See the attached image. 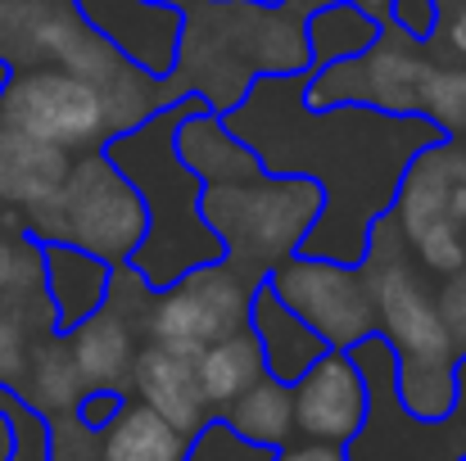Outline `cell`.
Returning a JSON list of instances; mask_svg holds the SVG:
<instances>
[{"label":"cell","mask_w":466,"mask_h":461,"mask_svg":"<svg viewBox=\"0 0 466 461\" xmlns=\"http://www.w3.org/2000/svg\"><path fill=\"white\" fill-rule=\"evenodd\" d=\"M23 236H32L36 245L46 240L77 245L114 267V263H127L132 249L141 245L146 204L127 185V176L105 158V150H82L68 163V176L59 181V190L46 204L23 213Z\"/></svg>","instance_id":"cell-6"},{"label":"cell","mask_w":466,"mask_h":461,"mask_svg":"<svg viewBox=\"0 0 466 461\" xmlns=\"http://www.w3.org/2000/svg\"><path fill=\"white\" fill-rule=\"evenodd\" d=\"M286 5H290V9H299V14H312V9L335 5V0H286ZM353 5H362V9H367V14L380 23V27H385V23H394V0H353Z\"/></svg>","instance_id":"cell-30"},{"label":"cell","mask_w":466,"mask_h":461,"mask_svg":"<svg viewBox=\"0 0 466 461\" xmlns=\"http://www.w3.org/2000/svg\"><path fill=\"white\" fill-rule=\"evenodd\" d=\"M245 321H249V330H254V339H258V348H263V366H268V376H272V380L295 385L312 362L326 353L321 335L312 330L299 312H290V307L281 304V299L272 295V286H268V281L249 295V312H245Z\"/></svg>","instance_id":"cell-17"},{"label":"cell","mask_w":466,"mask_h":461,"mask_svg":"<svg viewBox=\"0 0 466 461\" xmlns=\"http://www.w3.org/2000/svg\"><path fill=\"white\" fill-rule=\"evenodd\" d=\"M137 389V398L146 407H155L163 421H172L181 435H199L213 416H208V403L199 394V376H195V353H181V348H167V344H146L137 348V362H132V385L127 394Z\"/></svg>","instance_id":"cell-14"},{"label":"cell","mask_w":466,"mask_h":461,"mask_svg":"<svg viewBox=\"0 0 466 461\" xmlns=\"http://www.w3.org/2000/svg\"><path fill=\"white\" fill-rule=\"evenodd\" d=\"M218 421H222L236 439L277 453V448L290 444V435H295V398H290V385L263 376V380H254L240 398H231V403L218 412Z\"/></svg>","instance_id":"cell-23"},{"label":"cell","mask_w":466,"mask_h":461,"mask_svg":"<svg viewBox=\"0 0 466 461\" xmlns=\"http://www.w3.org/2000/svg\"><path fill=\"white\" fill-rule=\"evenodd\" d=\"M73 9L132 68L163 77V82L172 77L181 27H186L181 5H172V0H73Z\"/></svg>","instance_id":"cell-12"},{"label":"cell","mask_w":466,"mask_h":461,"mask_svg":"<svg viewBox=\"0 0 466 461\" xmlns=\"http://www.w3.org/2000/svg\"><path fill=\"white\" fill-rule=\"evenodd\" d=\"M263 5H281V0H263Z\"/></svg>","instance_id":"cell-33"},{"label":"cell","mask_w":466,"mask_h":461,"mask_svg":"<svg viewBox=\"0 0 466 461\" xmlns=\"http://www.w3.org/2000/svg\"><path fill=\"white\" fill-rule=\"evenodd\" d=\"M5 77H9V64H5V59H0V86H5Z\"/></svg>","instance_id":"cell-32"},{"label":"cell","mask_w":466,"mask_h":461,"mask_svg":"<svg viewBox=\"0 0 466 461\" xmlns=\"http://www.w3.org/2000/svg\"><path fill=\"white\" fill-rule=\"evenodd\" d=\"M68 163H73L68 150L0 127V204L23 208V213L46 204L68 176Z\"/></svg>","instance_id":"cell-19"},{"label":"cell","mask_w":466,"mask_h":461,"mask_svg":"<svg viewBox=\"0 0 466 461\" xmlns=\"http://www.w3.org/2000/svg\"><path fill=\"white\" fill-rule=\"evenodd\" d=\"M462 461H466V457H462Z\"/></svg>","instance_id":"cell-34"},{"label":"cell","mask_w":466,"mask_h":461,"mask_svg":"<svg viewBox=\"0 0 466 461\" xmlns=\"http://www.w3.org/2000/svg\"><path fill=\"white\" fill-rule=\"evenodd\" d=\"M394 23L426 45V36L435 27V5L431 0H394Z\"/></svg>","instance_id":"cell-28"},{"label":"cell","mask_w":466,"mask_h":461,"mask_svg":"<svg viewBox=\"0 0 466 461\" xmlns=\"http://www.w3.org/2000/svg\"><path fill=\"white\" fill-rule=\"evenodd\" d=\"M272 461H349V453L339 444H317V439H304V444H281Z\"/></svg>","instance_id":"cell-29"},{"label":"cell","mask_w":466,"mask_h":461,"mask_svg":"<svg viewBox=\"0 0 466 461\" xmlns=\"http://www.w3.org/2000/svg\"><path fill=\"white\" fill-rule=\"evenodd\" d=\"M380 23L353 5V0H335V5H321L304 14V36H309V59H312V73L335 64V59H349L358 50H367L376 41Z\"/></svg>","instance_id":"cell-24"},{"label":"cell","mask_w":466,"mask_h":461,"mask_svg":"<svg viewBox=\"0 0 466 461\" xmlns=\"http://www.w3.org/2000/svg\"><path fill=\"white\" fill-rule=\"evenodd\" d=\"M263 281L240 276L222 258L190 267L167 290H150L146 312H141V335L155 339V344H167V348H181V353H199L204 344L245 326L249 295Z\"/></svg>","instance_id":"cell-10"},{"label":"cell","mask_w":466,"mask_h":461,"mask_svg":"<svg viewBox=\"0 0 466 461\" xmlns=\"http://www.w3.org/2000/svg\"><path fill=\"white\" fill-rule=\"evenodd\" d=\"M195 376H199V394H204V403H208V416H218V412H222L231 398H240L254 380H263L268 366H263V348H258L249 321L236 326V330H227L222 339L204 344V348L195 353Z\"/></svg>","instance_id":"cell-21"},{"label":"cell","mask_w":466,"mask_h":461,"mask_svg":"<svg viewBox=\"0 0 466 461\" xmlns=\"http://www.w3.org/2000/svg\"><path fill=\"white\" fill-rule=\"evenodd\" d=\"M426 55L435 64H466V0L435 5V27L426 36Z\"/></svg>","instance_id":"cell-26"},{"label":"cell","mask_w":466,"mask_h":461,"mask_svg":"<svg viewBox=\"0 0 466 461\" xmlns=\"http://www.w3.org/2000/svg\"><path fill=\"white\" fill-rule=\"evenodd\" d=\"M417 114L431 118L449 141H462L466 136V64H431V73L421 82Z\"/></svg>","instance_id":"cell-25"},{"label":"cell","mask_w":466,"mask_h":461,"mask_svg":"<svg viewBox=\"0 0 466 461\" xmlns=\"http://www.w3.org/2000/svg\"><path fill=\"white\" fill-rule=\"evenodd\" d=\"M390 217L412 258L431 276H453L466 263V136L435 141L417 154L394 190Z\"/></svg>","instance_id":"cell-7"},{"label":"cell","mask_w":466,"mask_h":461,"mask_svg":"<svg viewBox=\"0 0 466 461\" xmlns=\"http://www.w3.org/2000/svg\"><path fill=\"white\" fill-rule=\"evenodd\" d=\"M82 394H86V385H82V376H77V366H73L68 339L55 335V330L36 335L32 348H27L23 376H18V385H14V398L27 403L41 421H55V416L77 412Z\"/></svg>","instance_id":"cell-18"},{"label":"cell","mask_w":466,"mask_h":461,"mask_svg":"<svg viewBox=\"0 0 466 461\" xmlns=\"http://www.w3.org/2000/svg\"><path fill=\"white\" fill-rule=\"evenodd\" d=\"M14 263H18V240L0 236V290L9 286V276H14Z\"/></svg>","instance_id":"cell-31"},{"label":"cell","mask_w":466,"mask_h":461,"mask_svg":"<svg viewBox=\"0 0 466 461\" xmlns=\"http://www.w3.org/2000/svg\"><path fill=\"white\" fill-rule=\"evenodd\" d=\"M199 109H208L199 95H181V100H172L167 109H158L150 118H141L132 127H118L100 145L105 158L127 176V185L146 204V236H141V245L132 249L127 263L150 290H167L190 267H204V263L222 258V240L199 217L204 181L177 154V127Z\"/></svg>","instance_id":"cell-2"},{"label":"cell","mask_w":466,"mask_h":461,"mask_svg":"<svg viewBox=\"0 0 466 461\" xmlns=\"http://www.w3.org/2000/svg\"><path fill=\"white\" fill-rule=\"evenodd\" d=\"M0 127L68 154L100 150L114 136V114L105 91L64 64H18L0 86Z\"/></svg>","instance_id":"cell-8"},{"label":"cell","mask_w":466,"mask_h":461,"mask_svg":"<svg viewBox=\"0 0 466 461\" xmlns=\"http://www.w3.org/2000/svg\"><path fill=\"white\" fill-rule=\"evenodd\" d=\"M172 95H199L213 114H227L254 77H286L312 68L304 14L263 0H190Z\"/></svg>","instance_id":"cell-4"},{"label":"cell","mask_w":466,"mask_h":461,"mask_svg":"<svg viewBox=\"0 0 466 461\" xmlns=\"http://www.w3.org/2000/svg\"><path fill=\"white\" fill-rule=\"evenodd\" d=\"M190 439L195 435H181L141 398H123V407L100 426V457L96 461H186Z\"/></svg>","instance_id":"cell-20"},{"label":"cell","mask_w":466,"mask_h":461,"mask_svg":"<svg viewBox=\"0 0 466 461\" xmlns=\"http://www.w3.org/2000/svg\"><path fill=\"white\" fill-rule=\"evenodd\" d=\"M109 263L64 245V240H46L41 245V276H46V299L55 312V335L73 330L82 316H91L96 307H105L109 299Z\"/></svg>","instance_id":"cell-16"},{"label":"cell","mask_w":466,"mask_h":461,"mask_svg":"<svg viewBox=\"0 0 466 461\" xmlns=\"http://www.w3.org/2000/svg\"><path fill=\"white\" fill-rule=\"evenodd\" d=\"M321 213V190L309 176L249 172L231 181H204L199 217L222 240V263L249 281H263L277 263L299 254Z\"/></svg>","instance_id":"cell-5"},{"label":"cell","mask_w":466,"mask_h":461,"mask_svg":"<svg viewBox=\"0 0 466 461\" xmlns=\"http://www.w3.org/2000/svg\"><path fill=\"white\" fill-rule=\"evenodd\" d=\"M358 272L376 307V335L394 348V389L403 412L417 421L449 416L458 403V348L421 263L390 213L371 226Z\"/></svg>","instance_id":"cell-3"},{"label":"cell","mask_w":466,"mask_h":461,"mask_svg":"<svg viewBox=\"0 0 466 461\" xmlns=\"http://www.w3.org/2000/svg\"><path fill=\"white\" fill-rule=\"evenodd\" d=\"M435 304H440L444 321H449V335H453L458 357H466V263L453 276H444V290L435 295Z\"/></svg>","instance_id":"cell-27"},{"label":"cell","mask_w":466,"mask_h":461,"mask_svg":"<svg viewBox=\"0 0 466 461\" xmlns=\"http://www.w3.org/2000/svg\"><path fill=\"white\" fill-rule=\"evenodd\" d=\"M431 55L417 36H408L399 23H385L376 41L349 59H335L317 68L304 86V105L326 109V105H367L385 114H417L421 82L431 73Z\"/></svg>","instance_id":"cell-9"},{"label":"cell","mask_w":466,"mask_h":461,"mask_svg":"<svg viewBox=\"0 0 466 461\" xmlns=\"http://www.w3.org/2000/svg\"><path fill=\"white\" fill-rule=\"evenodd\" d=\"M295 398V435L317 444H353L367 426V380L349 348H326L309 371L290 385Z\"/></svg>","instance_id":"cell-13"},{"label":"cell","mask_w":466,"mask_h":461,"mask_svg":"<svg viewBox=\"0 0 466 461\" xmlns=\"http://www.w3.org/2000/svg\"><path fill=\"white\" fill-rule=\"evenodd\" d=\"M272 295L290 312H299L326 348H353L358 339L376 335V307L358 263H330L312 254H290L268 276Z\"/></svg>","instance_id":"cell-11"},{"label":"cell","mask_w":466,"mask_h":461,"mask_svg":"<svg viewBox=\"0 0 466 461\" xmlns=\"http://www.w3.org/2000/svg\"><path fill=\"white\" fill-rule=\"evenodd\" d=\"M312 68L286 77H254L222 114L227 132L249 145L263 172L309 176L321 190V213L299 254L330 263H362L371 226L390 213L408 163L444 132L421 114H385L367 105L309 109L304 86Z\"/></svg>","instance_id":"cell-1"},{"label":"cell","mask_w":466,"mask_h":461,"mask_svg":"<svg viewBox=\"0 0 466 461\" xmlns=\"http://www.w3.org/2000/svg\"><path fill=\"white\" fill-rule=\"evenodd\" d=\"M177 154L199 181H231V176H249L263 167L249 145H240L227 132L222 114L213 109H199L177 127Z\"/></svg>","instance_id":"cell-22"},{"label":"cell","mask_w":466,"mask_h":461,"mask_svg":"<svg viewBox=\"0 0 466 461\" xmlns=\"http://www.w3.org/2000/svg\"><path fill=\"white\" fill-rule=\"evenodd\" d=\"M73 366L82 376L86 389H109V394H127L132 385V362H137V326L118 312L114 304L96 307L91 316H82L73 330H64Z\"/></svg>","instance_id":"cell-15"}]
</instances>
